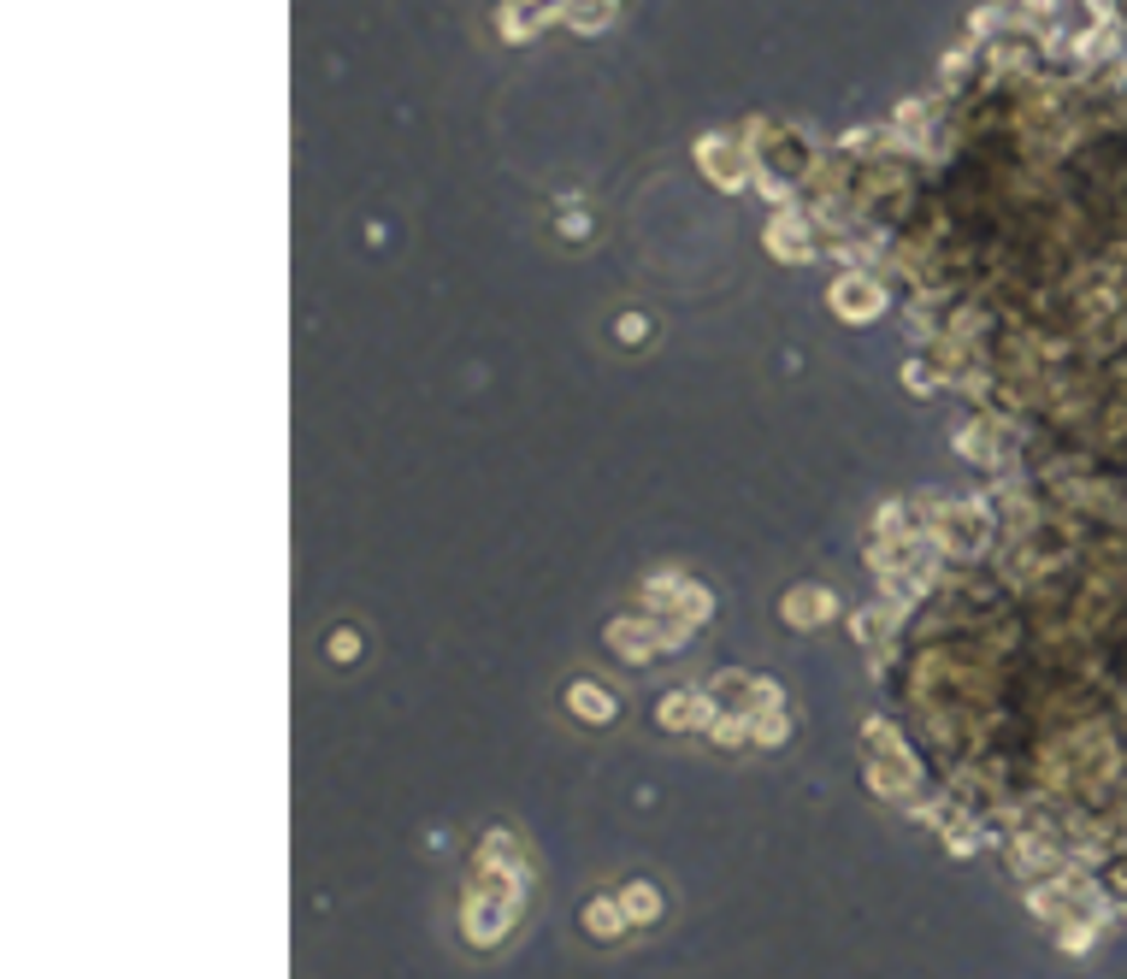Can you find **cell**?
Listing matches in <instances>:
<instances>
[{
    "mask_svg": "<svg viewBox=\"0 0 1127 979\" xmlns=\"http://www.w3.org/2000/svg\"><path fill=\"white\" fill-rule=\"evenodd\" d=\"M779 620L797 626V631H821L827 620H839V596H832L827 584H791V590L779 596Z\"/></svg>",
    "mask_w": 1127,
    "mask_h": 979,
    "instance_id": "8992f818",
    "label": "cell"
},
{
    "mask_svg": "<svg viewBox=\"0 0 1127 979\" xmlns=\"http://www.w3.org/2000/svg\"><path fill=\"white\" fill-rule=\"evenodd\" d=\"M938 377H945V372H933L927 360H910V366H903V384H910L915 396H933V390H938Z\"/></svg>",
    "mask_w": 1127,
    "mask_h": 979,
    "instance_id": "4fadbf2b",
    "label": "cell"
},
{
    "mask_svg": "<svg viewBox=\"0 0 1127 979\" xmlns=\"http://www.w3.org/2000/svg\"><path fill=\"white\" fill-rule=\"evenodd\" d=\"M585 933L596 944H620L631 933V915H626V903L620 897H591L585 903Z\"/></svg>",
    "mask_w": 1127,
    "mask_h": 979,
    "instance_id": "ba28073f",
    "label": "cell"
},
{
    "mask_svg": "<svg viewBox=\"0 0 1127 979\" xmlns=\"http://www.w3.org/2000/svg\"><path fill=\"white\" fill-rule=\"evenodd\" d=\"M331 656H337V661H354V656H361V638H354V631H337V638H331Z\"/></svg>",
    "mask_w": 1127,
    "mask_h": 979,
    "instance_id": "5bb4252c",
    "label": "cell"
},
{
    "mask_svg": "<svg viewBox=\"0 0 1127 979\" xmlns=\"http://www.w3.org/2000/svg\"><path fill=\"white\" fill-rule=\"evenodd\" d=\"M749 732H756L762 749H779L791 737V720H785V709H767V714H749Z\"/></svg>",
    "mask_w": 1127,
    "mask_h": 979,
    "instance_id": "7c38bea8",
    "label": "cell"
},
{
    "mask_svg": "<svg viewBox=\"0 0 1127 979\" xmlns=\"http://www.w3.org/2000/svg\"><path fill=\"white\" fill-rule=\"evenodd\" d=\"M608 7H620V0H608Z\"/></svg>",
    "mask_w": 1127,
    "mask_h": 979,
    "instance_id": "2e32d148",
    "label": "cell"
},
{
    "mask_svg": "<svg viewBox=\"0 0 1127 979\" xmlns=\"http://www.w3.org/2000/svg\"><path fill=\"white\" fill-rule=\"evenodd\" d=\"M608 0H567V12H561V19H567L578 36H596V30H608Z\"/></svg>",
    "mask_w": 1127,
    "mask_h": 979,
    "instance_id": "8fae6325",
    "label": "cell"
},
{
    "mask_svg": "<svg viewBox=\"0 0 1127 979\" xmlns=\"http://www.w3.org/2000/svg\"><path fill=\"white\" fill-rule=\"evenodd\" d=\"M827 301H832V313L839 319H850V324H874L880 313H885V284L874 278V272H844V278H832V289H827Z\"/></svg>",
    "mask_w": 1127,
    "mask_h": 979,
    "instance_id": "7a4b0ae2",
    "label": "cell"
},
{
    "mask_svg": "<svg viewBox=\"0 0 1127 979\" xmlns=\"http://www.w3.org/2000/svg\"><path fill=\"white\" fill-rule=\"evenodd\" d=\"M638 603L650 608V614H661V620H679V626H703L709 614H714V596H709V584H697V578H679V573L644 578Z\"/></svg>",
    "mask_w": 1127,
    "mask_h": 979,
    "instance_id": "6da1fadb",
    "label": "cell"
},
{
    "mask_svg": "<svg viewBox=\"0 0 1127 979\" xmlns=\"http://www.w3.org/2000/svg\"><path fill=\"white\" fill-rule=\"evenodd\" d=\"M620 903H626L631 926H656V921H661V891H656L650 880H631V885H620Z\"/></svg>",
    "mask_w": 1127,
    "mask_h": 979,
    "instance_id": "9c48e42d",
    "label": "cell"
},
{
    "mask_svg": "<svg viewBox=\"0 0 1127 979\" xmlns=\"http://www.w3.org/2000/svg\"><path fill=\"white\" fill-rule=\"evenodd\" d=\"M815 219L802 213V207H774V219H767V231H762V243H767V254L774 260H785V266H802V260H815Z\"/></svg>",
    "mask_w": 1127,
    "mask_h": 979,
    "instance_id": "3957f363",
    "label": "cell"
},
{
    "mask_svg": "<svg viewBox=\"0 0 1127 979\" xmlns=\"http://www.w3.org/2000/svg\"><path fill=\"white\" fill-rule=\"evenodd\" d=\"M697 166H703L721 189L756 183V160H749V148L732 142V136H703V142H697Z\"/></svg>",
    "mask_w": 1127,
    "mask_h": 979,
    "instance_id": "277c9868",
    "label": "cell"
},
{
    "mask_svg": "<svg viewBox=\"0 0 1127 979\" xmlns=\"http://www.w3.org/2000/svg\"><path fill=\"white\" fill-rule=\"evenodd\" d=\"M497 30H502V42H532L543 19H532V12L520 7V0H502V12H497Z\"/></svg>",
    "mask_w": 1127,
    "mask_h": 979,
    "instance_id": "30bf717a",
    "label": "cell"
},
{
    "mask_svg": "<svg viewBox=\"0 0 1127 979\" xmlns=\"http://www.w3.org/2000/svg\"><path fill=\"white\" fill-rule=\"evenodd\" d=\"M721 720V696L714 691H668L656 702V726L668 732H709Z\"/></svg>",
    "mask_w": 1127,
    "mask_h": 979,
    "instance_id": "5b68a950",
    "label": "cell"
},
{
    "mask_svg": "<svg viewBox=\"0 0 1127 979\" xmlns=\"http://www.w3.org/2000/svg\"><path fill=\"white\" fill-rule=\"evenodd\" d=\"M567 709L585 720V726H614V714H620V702H614L603 684H591V679H573L567 684Z\"/></svg>",
    "mask_w": 1127,
    "mask_h": 979,
    "instance_id": "52a82bcc",
    "label": "cell"
},
{
    "mask_svg": "<svg viewBox=\"0 0 1127 979\" xmlns=\"http://www.w3.org/2000/svg\"><path fill=\"white\" fill-rule=\"evenodd\" d=\"M1021 7H1028V12H1039V19H1051V12H1056V0H1021Z\"/></svg>",
    "mask_w": 1127,
    "mask_h": 979,
    "instance_id": "9a60e30c",
    "label": "cell"
}]
</instances>
